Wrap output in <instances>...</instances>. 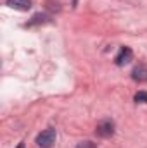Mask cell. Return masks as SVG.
Instances as JSON below:
<instances>
[{"mask_svg": "<svg viewBox=\"0 0 147 148\" xmlns=\"http://www.w3.org/2000/svg\"><path fill=\"white\" fill-rule=\"evenodd\" d=\"M95 134L101 136V138H111V136L114 134V122L109 121V119L99 122L97 127H95Z\"/></svg>", "mask_w": 147, "mask_h": 148, "instance_id": "obj_2", "label": "cell"}, {"mask_svg": "<svg viewBox=\"0 0 147 148\" xmlns=\"http://www.w3.org/2000/svg\"><path fill=\"white\" fill-rule=\"evenodd\" d=\"M16 148H24V141H21V143H19V145H17Z\"/></svg>", "mask_w": 147, "mask_h": 148, "instance_id": "obj_9", "label": "cell"}, {"mask_svg": "<svg viewBox=\"0 0 147 148\" xmlns=\"http://www.w3.org/2000/svg\"><path fill=\"white\" fill-rule=\"evenodd\" d=\"M132 57H133L132 48L130 47H121L119 52H118V55L114 57V62H116V66H126L132 60Z\"/></svg>", "mask_w": 147, "mask_h": 148, "instance_id": "obj_3", "label": "cell"}, {"mask_svg": "<svg viewBox=\"0 0 147 148\" xmlns=\"http://www.w3.org/2000/svg\"><path fill=\"white\" fill-rule=\"evenodd\" d=\"M7 5L14 10H30L31 9V0H7Z\"/></svg>", "mask_w": 147, "mask_h": 148, "instance_id": "obj_4", "label": "cell"}, {"mask_svg": "<svg viewBox=\"0 0 147 148\" xmlns=\"http://www.w3.org/2000/svg\"><path fill=\"white\" fill-rule=\"evenodd\" d=\"M76 148H97V147H95L92 141H81V143H80Z\"/></svg>", "mask_w": 147, "mask_h": 148, "instance_id": "obj_8", "label": "cell"}, {"mask_svg": "<svg viewBox=\"0 0 147 148\" xmlns=\"http://www.w3.org/2000/svg\"><path fill=\"white\" fill-rule=\"evenodd\" d=\"M76 2H78V0H73V3H74V5H76Z\"/></svg>", "mask_w": 147, "mask_h": 148, "instance_id": "obj_10", "label": "cell"}, {"mask_svg": "<svg viewBox=\"0 0 147 148\" xmlns=\"http://www.w3.org/2000/svg\"><path fill=\"white\" fill-rule=\"evenodd\" d=\"M55 140H57V133H55V129L49 127V129L42 131V133L37 136V145L40 148H52L54 147V143H55Z\"/></svg>", "mask_w": 147, "mask_h": 148, "instance_id": "obj_1", "label": "cell"}, {"mask_svg": "<svg viewBox=\"0 0 147 148\" xmlns=\"http://www.w3.org/2000/svg\"><path fill=\"white\" fill-rule=\"evenodd\" d=\"M132 79L137 81V83H146L147 81V67L137 66V67L132 71Z\"/></svg>", "mask_w": 147, "mask_h": 148, "instance_id": "obj_5", "label": "cell"}, {"mask_svg": "<svg viewBox=\"0 0 147 148\" xmlns=\"http://www.w3.org/2000/svg\"><path fill=\"white\" fill-rule=\"evenodd\" d=\"M137 103H147V91H139L133 98Z\"/></svg>", "mask_w": 147, "mask_h": 148, "instance_id": "obj_7", "label": "cell"}, {"mask_svg": "<svg viewBox=\"0 0 147 148\" xmlns=\"http://www.w3.org/2000/svg\"><path fill=\"white\" fill-rule=\"evenodd\" d=\"M50 21V17L47 16V14H35L33 17H31V21L26 24V26H35V24H45V23H49Z\"/></svg>", "mask_w": 147, "mask_h": 148, "instance_id": "obj_6", "label": "cell"}]
</instances>
